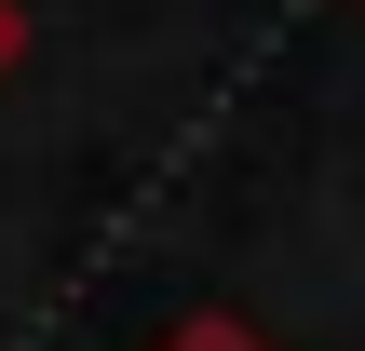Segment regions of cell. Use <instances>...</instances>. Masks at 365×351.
<instances>
[{"instance_id": "2", "label": "cell", "mask_w": 365, "mask_h": 351, "mask_svg": "<svg viewBox=\"0 0 365 351\" xmlns=\"http://www.w3.org/2000/svg\"><path fill=\"white\" fill-rule=\"evenodd\" d=\"M14 54H27V14H14V0H0V68H14Z\"/></svg>"}, {"instance_id": "1", "label": "cell", "mask_w": 365, "mask_h": 351, "mask_svg": "<svg viewBox=\"0 0 365 351\" xmlns=\"http://www.w3.org/2000/svg\"><path fill=\"white\" fill-rule=\"evenodd\" d=\"M163 351H271V338H257V325H230V311H190Z\"/></svg>"}]
</instances>
